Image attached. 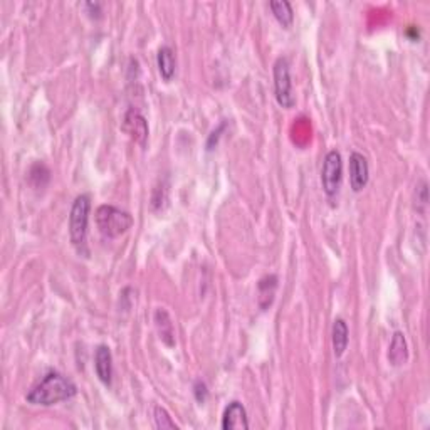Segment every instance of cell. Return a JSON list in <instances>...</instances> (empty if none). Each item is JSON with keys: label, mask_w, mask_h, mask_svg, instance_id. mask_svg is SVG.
I'll return each instance as SVG.
<instances>
[{"label": "cell", "mask_w": 430, "mask_h": 430, "mask_svg": "<svg viewBox=\"0 0 430 430\" xmlns=\"http://www.w3.org/2000/svg\"><path fill=\"white\" fill-rule=\"evenodd\" d=\"M370 180V167L368 160L358 151L350 155V185L355 192H362Z\"/></svg>", "instance_id": "52a82bcc"}, {"label": "cell", "mask_w": 430, "mask_h": 430, "mask_svg": "<svg viewBox=\"0 0 430 430\" xmlns=\"http://www.w3.org/2000/svg\"><path fill=\"white\" fill-rule=\"evenodd\" d=\"M94 370L98 378L105 385H112L113 380V355L106 345H100L94 353Z\"/></svg>", "instance_id": "9c48e42d"}, {"label": "cell", "mask_w": 430, "mask_h": 430, "mask_svg": "<svg viewBox=\"0 0 430 430\" xmlns=\"http://www.w3.org/2000/svg\"><path fill=\"white\" fill-rule=\"evenodd\" d=\"M76 392V385L68 376L57 374V371H51L38 385L31 388V392L26 395V400L32 405L51 407V405L72 399Z\"/></svg>", "instance_id": "6da1fadb"}, {"label": "cell", "mask_w": 430, "mask_h": 430, "mask_svg": "<svg viewBox=\"0 0 430 430\" xmlns=\"http://www.w3.org/2000/svg\"><path fill=\"white\" fill-rule=\"evenodd\" d=\"M224 430H247L249 419L244 405L240 402H231L224 410L222 417Z\"/></svg>", "instance_id": "ba28073f"}, {"label": "cell", "mask_w": 430, "mask_h": 430, "mask_svg": "<svg viewBox=\"0 0 430 430\" xmlns=\"http://www.w3.org/2000/svg\"><path fill=\"white\" fill-rule=\"evenodd\" d=\"M348 339H350V331H348L346 323L343 321V319H335V323H333V350H335V356H337V358L345 355V351L348 348Z\"/></svg>", "instance_id": "5bb4252c"}, {"label": "cell", "mask_w": 430, "mask_h": 430, "mask_svg": "<svg viewBox=\"0 0 430 430\" xmlns=\"http://www.w3.org/2000/svg\"><path fill=\"white\" fill-rule=\"evenodd\" d=\"M153 419H155V427L157 429H178V425L175 424L174 420H171L170 413L165 410L163 407H160V405H157V407L153 408Z\"/></svg>", "instance_id": "2e32d148"}, {"label": "cell", "mask_w": 430, "mask_h": 430, "mask_svg": "<svg viewBox=\"0 0 430 430\" xmlns=\"http://www.w3.org/2000/svg\"><path fill=\"white\" fill-rule=\"evenodd\" d=\"M269 7L282 27H289L293 24L294 12L288 0H272V2H269Z\"/></svg>", "instance_id": "9a60e30c"}, {"label": "cell", "mask_w": 430, "mask_h": 430, "mask_svg": "<svg viewBox=\"0 0 430 430\" xmlns=\"http://www.w3.org/2000/svg\"><path fill=\"white\" fill-rule=\"evenodd\" d=\"M341 177H343L341 155H339V151L337 150L328 151L321 170L323 190H325V194L328 197H335L338 194L339 185H341Z\"/></svg>", "instance_id": "5b68a950"}, {"label": "cell", "mask_w": 430, "mask_h": 430, "mask_svg": "<svg viewBox=\"0 0 430 430\" xmlns=\"http://www.w3.org/2000/svg\"><path fill=\"white\" fill-rule=\"evenodd\" d=\"M388 362L393 367H402L408 362V345L402 331L393 335L390 346H388Z\"/></svg>", "instance_id": "30bf717a"}, {"label": "cell", "mask_w": 430, "mask_h": 430, "mask_svg": "<svg viewBox=\"0 0 430 430\" xmlns=\"http://www.w3.org/2000/svg\"><path fill=\"white\" fill-rule=\"evenodd\" d=\"M276 289H277V277L274 276V274L264 276L259 282H257V302H259V308L262 311H266L272 305L274 296H276Z\"/></svg>", "instance_id": "8fae6325"}, {"label": "cell", "mask_w": 430, "mask_h": 430, "mask_svg": "<svg viewBox=\"0 0 430 430\" xmlns=\"http://www.w3.org/2000/svg\"><path fill=\"white\" fill-rule=\"evenodd\" d=\"M157 63H158L160 76L163 77V81L174 79L175 69H177V59H175V54H174V51H171V47L169 46L160 47Z\"/></svg>", "instance_id": "4fadbf2b"}, {"label": "cell", "mask_w": 430, "mask_h": 430, "mask_svg": "<svg viewBox=\"0 0 430 430\" xmlns=\"http://www.w3.org/2000/svg\"><path fill=\"white\" fill-rule=\"evenodd\" d=\"M96 225L105 237H120L133 225L128 212L113 206H101L96 210Z\"/></svg>", "instance_id": "7a4b0ae2"}, {"label": "cell", "mask_w": 430, "mask_h": 430, "mask_svg": "<svg viewBox=\"0 0 430 430\" xmlns=\"http://www.w3.org/2000/svg\"><path fill=\"white\" fill-rule=\"evenodd\" d=\"M155 326H157L160 339H162L165 345L174 346L175 345V328L174 321H171L170 314L165 309H157L155 313Z\"/></svg>", "instance_id": "7c38bea8"}, {"label": "cell", "mask_w": 430, "mask_h": 430, "mask_svg": "<svg viewBox=\"0 0 430 430\" xmlns=\"http://www.w3.org/2000/svg\"><path fill=\"white\" fill-rule=\"evenodd\" d=\"M89 210H91V200H89V197H76L75 204H72L71 207V214H69V237H71V243L77 251H81L86 244Z\"/></svg>", "instance_id": "3957f363"}, {"label": "cell", "mask_w": 430, "mask_h": 430, "mask_svg": "<svg viewBox=\"0 0 430 430\" xmlns=\"http://www.w3.org/2000/svg\"><path fill=\"white\" fill-rule=\"evenodd\" d=\"M84 7L89 10L88 14L91 15V17H100V14H101V3L100 2H86Z\"/></svg>", "instance_id": "e0dca14e"}, {"label": "cell", "mask_w": 430, "mask_h": 430, "mask_svg": "<svg viewBox=\"0 0 430 430\" xmlns=\"http://www.w3.org/2000/svg\"><path fill=\"white\" fill-rule=\"evenodd\" d=\"M123 130L130 135L131 140H135L138 145L145 146L146 140H148V123H146L145 116L138 112V109H128L123 120Z\"/></svg>", "instance_id": "8992f818"}, {"label": "cell", "mask_w": 430, "mask_h": 430, "mask_svg": "<svg viewBox=\"0 0 430 430\" xmlns=\"http://www.w3.org/2000/svg\"><path fill=\"white\" fill-rule=\"evenodd\" d=\"M274 93L279 106L291 109L296 105V98L293 93V81H291V66L288 57H279L274 63Z\"/></svg>", "instance_id": "277c9868"}]
</instances>
